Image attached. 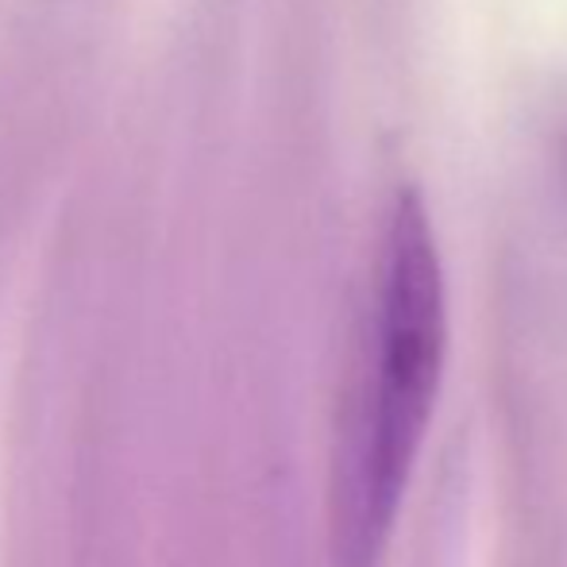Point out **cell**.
I'll return each mask as SVG.
<instances>
[{
  "label": "cell",
  "mask_w": 567,
  "mask_h": 567,
  "mask_svg": "<svg viewBox=\"0 0 567 567\" xmlns=\"http://www.w3.org/2000/svg\"><path fill=\"white\" fill-rule=\"evenodd\" d=\"M449 309L425 202L405 189L386 220L371 324V374L343 475L337 567H374L394 529L444 374Z\"/></svg>",
  "instance_id": "1"
}]
</instances>
